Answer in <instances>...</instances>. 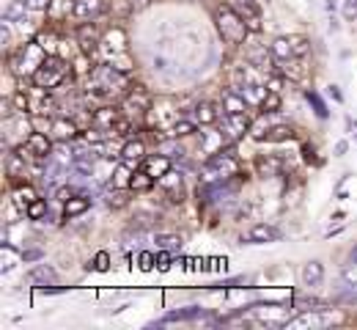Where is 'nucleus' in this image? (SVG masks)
Listing matches in <instances>:
<instances>
[{
  "label": "nucleus",
  "mask_w": 357,
  "mask_h": 330,
  "mask_svg": "<svg viewBox=\"0 0 357 330\" xmlns=\"http://www.w3.org/2000/svg\"><path fill=\"white\" fill-rule=\"evenodd\" d=\"M215 22H218V31H220L225 45H245L250 31H248L245 20L239 17V11L234 6H220L215 11Z\"/></svg>",
  "instance_id": "obj_1"
},
{
  "label": "nucleus",
  "mask_w": 357,
  "mask_h": 330,
  "mask_svg": "<svg viewBox=\"0 0 357 330\" xmlns=\"http://www.w3.org/2000/svg\"><path fill=\"white\" fill-rule=\"evenodd\" d=\"M66 77H69V63L61 61V58H55V55H47L45 61H42V66L33 72V83H36V89H42V91L58 89Z\"/></svg>",
  "instance_id": "obj_2"
},
{
  "label": "nucleus",
  "mask_w": 357,
  "mask_h": 330,
  "mask_svg": "<svg viewBox=\"0 0 357 330\" xmlns=\"http://www.w3.org/2000/svg\"><path fill=\"white\" fill-rule=\"evenodd\" d=\"M204 174H206V182H223L231 177H239V163L228 151H220L204 163Z\"/></svg>",
  "instance_id": "obj_3"
},
{
  "label": "nucleus",
  "mask_w": 357,
  "mask_h": 330,
  "mask_svg": "<svg viewBox=\"0 0 357 330\" xmlns=\"http://www.w3.org/2000/svg\"><path fill=\"white\" fill-rule=\"evenodd\" d=\"M308 39L305 36H297V33H291V36H278L275 42H272V58H278V61H289V58H305L308 55Z\"/></svg>",
  "instance_id": "obj_4"
},
{
  "label": "nucleus",
  "mask_w": 357,
  "mask_h": 330,
  "mask_svg": "<svg viewBox=\"0 0 357 330\" xmlns=\"http://www.w3.org/2000/svg\"><path fill=\"white\" fill-rule=\"evenodd\" d=\"M220 130H223L225 138L234 143L239 141V138H245L253 130V124H250L248 113H223L220 116Z\"/></svg>",
  "instance_id": "obj_5"
},
{
  "label": "nucleus",
  "mask_w": 357,
  "mask_h": 330,
  "mask_svg": "<svg viewBox=\"0 0 357 330\" xmlns=\"http://www.w3.org/2000/svg\"><path fill=\"white\" fill-rule=\"evenodd\" d=\"M22 151L31 154L33 160L47 163L50 154H52V141H50V135H45V133H31V135L25 138V149H22Z\"/></svg>",
  "instance_id": "obj_6"
},
{
  "label": "nucleus",
  "mask_w": 357,
  "mask_h": 330,
  "mask_svg": "<svg viewBox=\"0 0 357 330\" xmlns=\"http://www.w3.org/2000/svg\"><path fill=\"white\" fill-rule=\"evenodd\" d=\"M157 188L168 195L171 204H181V201H184V182H181V174H176L174 168H171L165 177L157 179Z\"/></svg>",
  "instance_id": "obj_7"
},
{
  "label": "nucleus",
  "mask_w": 357,
  "mask_h": 330,
  "mask_svg": "<svg viewBox=\"0 0 357 330\" xmlns=\"http://www.w3.org/2000/svg\"><path fill=\"white\" fill-rule=\"evenodd\" d=\"M234 8L239 11V17L245 20L250 33H261V11H259V6L253 0H236Z\"/></svg>",
  "instance_id": "obj_8"
},
{
  "label": "nucleus",
  "mask_w": 357,
  "mask_h": 330,
  "mask_svg": "<svg viewBox=\"0 0 357 330\" xmlns=\"http://www.w3.org/2000/svg\"><path fill=\"white\" fill-rule=\"evenodd\" d=\"M105 11H107V0H75L72 17L80 20V22H89V20H96Z\"/></svg>",
  "instance_id": "obj_9"
},
{
  "label": "nucleus",
  "mask_w": 357,
  "mask_h": 330,
  "mask_svg": "<svg viewBox=\"0 0 357 330\" xmlns=\"http://www.w3.org/2000/svg\"><path fill=\"white\" fill-rule=\"evenodd\" d=\"M283 168H286V160H283L280 154H259V157H256V171H259V177H264V179L280 177Z\"/></svg>",
  "instance_id": "obj_10"
},
{
  "label": "nucleus",
  "mask_w": 357,
  "mask_h": 330,
  "mask_svg": "<svg viewBox=\"0 0 357 330\" xmlns=\"http://www.w3.org/2000/svg\"><path fill=\"white\" fill-rule=\"evenodd\" d=\"M77 45H80V52H83V55H96V52H99L102 39H99L96 25H80V28H77Z\"/></svg>",
  "instance_id": "obj_11"
},
{
  "label": "nucleus",
  "mask_w": 357,
  "mask_h": 330,
  "mask_svg": "<svg viewBox=\"0 0 357 330\" xmlns=\"http://www.w3.org/2000/svg\"><path fill=\"white\" fill-rule=\"evenodd\" d=\"M124 107L135 110V113H146V110H151V94L143 86H132L130 94L124 96Z\"/></svg>",
  "instance_id": "obj_12"
},
{
  "label": "nucleus",
  "mask_w": 357,
  "mask_h": 330,
  "mask_svg": "<svg viewBox=\"0 0 357 330\" xmlns=\"http://www.w3.org/2000/svg\"><path fill=\"white\" fill-rule=\"evenodd\" d=\"M140 168L146 174H151L154 179H160V177H165L171 171V157L168 154H146V160L140 163Z\"/></svg>",
  "instance_id": "obj_13"
},
{
  "label": "nucleus",
  "mask_w": 357,
  "mask_h": 330,
  "mask_svg": "<svg viewBox=\"0 0 357 330\" xmlns=\"http://www.w3.org/2000/svg\"><path fill=\"white\" fill-rule=\"evenodd\" d=\"M223 113H248V96L242 94L239 89H225Z\"/></svg>",
  "instance_id": "obj_14"
},
{
  "label": "nucleus",
  "mask_w": 357,
  "mask_h": 330,
  "mask_svg": "<svg viewBox=\"0 0 357 330\" xmlns=\"http://www.w3.org/2000/svg\"><path fill=\"white\" fill-rule=\"evenodd\" d=\"M278 239H280V232L275 226H269V223H256L248 232V242H256V245H261V242H278Z\"/></svg>",
  "instance_id": "obj_15"
},
{
  "label": "nucleus",
  "mask_w": 357,
  "mask_h": 330,
  "mask_svg": "<svg viewBox=\"0 0 357 330\" xmlns=\"http://www.w3.org/2000/svg\"><path fill=\"white\" fill-rule=\"evenodd\" d=\"M91 209V198L89 195H72L69 201H63V218L66 220H72V218H77V215H83V212H89Z\"/></svg>",
  "instance_id": "obj_16"
},
{
  "label": "nucleus",
  "mask_w": 357,
  "mask_h": 330,
  "mask_svg": "<svg viewBox=\"0 0 357 330\" xmlns=\"http://www.w3.org/2000/svg\"><path fill=\"white\" fill-rule=\"evenodd\" d=\"M195 121H198L201 127L218 124V121H220V110H218L212 102H198V105H195Z\"/></svg>",
  "instance_id": "obj_17"
},
{
  "label": "nucleus",
  "mask_w": 357,
  "mask_h": 330,
  "mask_svg": "<svg viewBox=\"0 0 357 330\" xmlns=\"http://www.w3.org/2000/svg\"><path fill=\"white\" fill-rule=\"evenodd\" d=\"M198 317H204V308L201 306H187V308H178V311H171V314L160 317L157 322L160 325H165V322H187V320H198Z\"/></svg>",
  "instance_id": "obj_18"
},
{
  "label": "nucleus",
  "mask_w": 357,
  "mask_h": 330,
  "mask_svg": "<svg viewBox=\"0 0 357 330\" xmlns=\"http://www.w3.org/2000/svg\"><path fill=\"white\" fill-rule=\"evenodd\" d=\"M50 135H52L55 141H72V138L77 135V127H75V121H69V119H55L52 127H50Z\"/></svg>",
  "instance_id": "obj_19"
},
{
  "label": "nucleus",
  "mask_w": 357,
  "mask_h": 330,
  "mask_svg": "<svg viewBox=\"0 0 357 330\" xmlns=\"http://www.w3.org/2000/svg\"><path fill=\"white\" fill-rule=\"evenodd\" d=\"M121 160L127 163V165H137V163H143L146 160V146L143 141H127L121 146Z\"/></svg>",
  "instance_id": "obj_20"
},
{
  "label": "nucleus",
  "mask_w": 357,
  "mask_h": 330,
  "mask_svg": "<svg viewBox=\"0 0 357 330\" xmlns=\"http://www.w3.org/2000/svg\"><path fill=\"white\" fill-rule=\"evenodd\" d=\"M28 278H31L33 283H39V286H58V273H55L50 264L33 267V270L28 273Z\"/></svg>",
  "instance_id": "obj_21"
},
{
  "label": "nucleus",
  "mask_w": 357,
  "mask_h": 330,
  "mask_svg": "<svg viewBox=\"0 0 357 330\" xmlns=\"http://www.w3.org/2000/svg\"><path fill=\"white\" fill-rule=\"evenodd\" d=\"M300 278H303V286H319V283L324 281V267H321V262H308L305 267H303V273H300Z\"/></svg>",
  "instance_id": "obj_22"
},
{
  "label": "nucleus",
  "mask_w": 357,
  "mask_h": 330,
  "mask_svg": "<svg viewBox=\"0 0 357 330\" xmlns=\"http://www.w3.org/2000/svg\"><path fill=\"white\" fill-rule=\"evenodd\" d=\"M119 119H121V116H119L113 107H99V110L93 113V119H91V121H93V127H102V130H113V124H116Z\"/></svg>",
  "instance_id": "obj_23"
},
{
  "label": "nucleus",
  "mask_w": 357,
  "mask_h": 330,
  "mask_svg": "<svg viewBox=\"0 0 357 330\" xmlns=\"http://www.w3.org/2000/svg\"><path fill=\"white\" fill-rule=\"evenodd\" d=\"M6 171H8V177H14V179L25 177V174H28V168H25V154H22V151L8 154V160H6Z\"/></svg>",
  "instance_id": "obj_24"
},
{
  "label": "nucleus",
  "mask_w": 357,
  "mask_h": 330,
  "mask_svg": "<svg viewBox=\"0 0 357 330\" xmlns=\"http://www.w3.org/2000/svg\"><path fill=\"white\" fill-rule=\"evenodd\" d=\"M72 11H75V0H50V6H47V14L52 20H63Z\"/></svg>",
  "instance_id": "obj_25"
},
{
  "label": "nucleus",
  "mask_w": 357,
  "mask_h": 330,
  "mask_svg": "<svg viewBox=\"0 0 357 330\" xmlns=\"http://www.w3.org/2000/svg\"><path fill=\"white\" fill-rule=\"evenodd\" d=\"M154 185H157V179H154L151 174H146L143 168H135L132 185H130V190H135V193H146V190H151Z\"/></svg>",
  "instance_id": "obj_26"
},
{
  "label": "nucleus",
  "mask_w": 357,
  "mask_h": 330,
  "mask_svg": "<svg viewBox=\"0 0 357 330\" xmlns=\"http://www.w3.org/2000/svg\"><path fill=\"white\" fill-rule=\"evenodd\" d=\"M132 165H127V163H121V165H119V168H116V171H113V179H110V182H113V188H130V185H132Z\"/></svg>",
  "instance_id": "obj_27"
},
{
  "label": "nucleus",
  "mask_w": 357,
  "mask_h": 330,
  "mask_svg": "<svg viewBox=\"0 0 357 330\" xmlns=\"http://www.w3.org/2000/svg\"><path fill=\"white\" fill-rule=\"evenodd\" d=\"M291 138H294V130H291L289 124H275V127H269L267 130V138H264V141L283 143V141H291Z\"/></svg>",
  "instance_id": "obj_28"
},
{
  "label": "nucleus",
  "mask_w": 357,
  "mask_h": 330,
  "mask_svg": "<svg viewBox=\"0 0 357 330\" xmlns=\"http://www.w3.org/2000/svg\"><path fill=\"white\" fill-rule=\"evenodd\" d=\"M25 11H28V3L25 0H14L3 11V22H20V20H25Z\"/></svg>",
  "instance_id": "obj_29"
},
{
  "label": "nucleus",
  "mask_w": 357,
  "mask_h": 330,
  "mask_svg": "<svg viewBox=\"0 0 357 330\" xmlns=\"http://www.w3.org/2000/svg\"><path fill=\"white\" fill-rule=\"evenodd\" d=\"M195 130H198V124H195V121L176 119V121H174V127H171V135H174V138H187V135H192Z\"/></svg>",
  "instance_id": "obj_30"
},
{
  "label": "nucleus",
  "mask_w": 357,
  "mask_h": 330,
  "mask_svg": "<svg viewBox=\"0 0 357 330\" xmlns=\"http://www.w3.org/2000/svg\"><path fill=\"white\" fill-rule=\"evenodd\" d=\"M36 198H39V195H36V193H33V190H31V188H20V190H14V204H17L20 209H28V207H31V204H33Z\"/></svg>",
  "instance_id": "obj_31"
},
{
  "label": "nucleus",
  "mask_w": 357,
  "mask_h": 330,
  "mask_svg": "<svg viewBox=\"0 0 357 330\" xmlns=\"http://www.w3.org/2000/svg\"><path fill=\"white\" fill-rule=\"evenodd\" d=\"M107 207L110 209H124L127 204H130V195L127 193H121V188H113V193H107Z\"/></svg>",
  "instance_id": "obj_32"
},
{
  "label": "nucleus",
  "mask_w": 357,
  "mask_h": 330,
  "mask_svg": "<svg viewBox=\"0 0 357 330\" xmlns=\"http://www.w3.org/2000/svg\"><path fill=\"white\" fill-rule=\"evenodd\" d=\"M157 248L160 250H178L181 248V237L178 234H157Z\"/></svg>",
  "instance_id": "obj_33"
},
{
  "label": "nucleus",
  "mask_w": 357,
  "mask_h": 330,
  "mask_svg": "<svg viewBox=\"0 0 357 330\" xmlns=\"http://www.w3.org/2000/svg\"><path fill=\"white\" fill-rule=\"evenodd\" d=\"M25 215H28L31 220H47V201L45 198H36V201L25 209Z\"/></svg>",
  "instance_id": "obj_34"
},
{
  "label": "nucleus",
  "mask_w": 357,
  "mask_h": 330,
  "mask_svg": "<svg viewBox=\"0 0 357 330\" xmlns=\"http://www.w3.org/2000/svg\"><path fill=\"white\" fill-rule=\"evenodd\" d=\"M259 107H261L264 116H267V113H278V110H280V94H278V91H267V96L261 99Z\"/></svg>",
  "instance_id": "obj_35"
},
{
  "label": "nucleus",
  "mask_w": 357,
  "mask_h": 330,
  "mask_svg": "<svg viewBox=\"0 0 357 330\" xmlns=\"http://www.w3.org/2000/svg\"><path fill=\"white\" fill-rule=\"evenodd\" d=\"M294 306L300 311H321L327 303L324 300H316V297H294Z\"/></svg>",
  "instance_id": "obj_36"
},
{
  "label": "nucleus",
  "mask_w": 357,
  "mask_h": 330,
  "mask_svg": "<svg viewBox=\"0 0 357 330\" xmlns=\"http://www.w3.org/2000/svg\"><path fill=\"white\" fill-rule=\"evenodd\" d=\"M305 99L313 105V110H316V116H319V119H327V116H330V110H327L324 99L316 94V91H305Z\"/></svg>",
  "instance_id": "obj_37"
},
{
  "label": "nucleus",
  "mask_w": 357,
  "mask_h": 330,
  "mask_svg": "<svg viewBox=\"0 0 357 330\" xmlns=\"http://www.w3.org/2000/svg\"><path fill=\"white\" fill-rule=\"evenodd\" d=\"M341 14H344L349 22H355L357 20V0H341Z\"/></svg>",
  "instance_id": "obj_38"
},
{
  "label": "nucleus",
  "mask_w": 357,
  "mask_h": 330,
  "mask_svg": "<svg viewBox=\"0 0 357 330\" xmlns=\"http://www.w3.org/2000/svg\"><path fill=\"white\" fill-rule=\"evenodd\" d=\"M110 133L124 138V135H130V133H132V121H130V119H119V121L113 124V130H110Z\"/></svg>",
  "instance_id": "obj_39"
},
{
  "label": "nucleus",
  "mask_w": 357,
  "mask_h": 330,
  "mask_svg": "<svg viewBox=\"0 0 357 330\" xmlns=\"http://www.w3.org/2000/svg\"><path fill=\"white\" fill-rule=\"evenodd\" d=\"M344 281H347V286H355L357 289V262H349L344 267Z\"/></svg>",
  "instance_id": "obj_40"
},
{
  "label": "nucleus",
  "mask_w": 357,
  "mask_h": 330,
  "mask_svg": "<svg viewBox=\"0 0 357 330\" xmlns=\"http://www.w3.org/2000/svg\"><path fill=\"white\" fill-rule=\"evenodd\" d=\"M93 267H96L99 273H107V270H110V256H107L105 250H99L96 259H93Z\"/></svg>",
  "instance_id": "obj_41"
},
{
  "label": "nucleus",
  "mask_w": 357,
  "mask_h": 330,
  "mask_svg": "<svg viewBox=\"0 0 357 330\" xmlns=\"http://www.w3.org/2000/svg\"><path fill=\"white\" fill-rule=\"evenodd\" d=\"M11 105H14V110L22 113V110H28V96L22 94V91H17V94L11 96Z\"/></svg>",
  "instance_id": "obj_42"
},
{
  "label": "nucleus",
  "mask_w": 357,
  "mask_h": 330,
  "mask_svg": "<svg viewBox=\"0 0 357 330\" xmlns=\"http://www.w3.org/2000/svg\"><path fill=\"white\" fill-rule=\"evenodd\" d=\"M22 259H25V262H39V259H42V250H25Z\"/></svg>",
  "instance_id": "obj_43"
},
{
  "label": "nucleus",
  "mask_w": 357,
  "mask_h": 330,
  "mask_svg": "<svg viewBox=\"0 0 357 330\" xmlns=\"http://www.w3.org/2000/svg\"><path fill=\"white\" fill-rule=\"evenodd\" d=\"M151 264H154V256H151V253H143V256H140V267H146V270H149Z\"/></svg>",
  "instance_id": "obj_44"
},
{
  "label": "nucleus",
  "mask_w": 357,
  "mask_h": 330,
  "mask_svg": "<svg viewBox=\"0 0 357 330\" xmlns=\"http://www.w3.org/2000/svg\"><path fill=\"white\" fill-rule=\"evenodd\" d=\"M28 6H31V8H47L50 0H28Z\"/></svg>",
  "instance_id": "obj_45"
},
{
  "label": "nucleus",
  "mask_w": 357,
  "mask_h": 330,
  "mask_svg": "<svg viewBox=\"0 0 357 330\" xmlns=\"http://www.w3.org/2000/svg\"><path fill=\"white\" fill-rule=\"evenodd\" d=\"M280 77H269V91H280Z\"/></svg>",
  "instance_id": "obj_46"
},
{
  "label": "nucleus",
  "mask_w": 357,
  "mask_h": 330,
  "mask_svg": "<svg viewBox=\"0 0 357 330\" xmlns=\"http://www.w3.org/2000/svg\"><path fill=\"white\" fill-rule=\"evenodd\" d=\"M0 39H3V45H8V39H11V33H8V25H3V31H0Z\"/></svg>",
  "instance_id": "obj_47"
},
{
  "label": "nucleus",
  "mask_w": 357,
  "mask_h": 330,
  "mask_svg": "<svg viewBox=\"0 0 357 330\" xmlns=\"http://www.w3.org/2000/svg\"><path fill=\"white\" fill-rule=\"evenodd\" d=\"M157 262H160V267H168V262H171V256H168V253H160V259H157Z\"/></svg>",
  "instance_id": "obj_48"
},
{
  "label": "nucleus",
  "mask_w": 357,
  "mask_h": 330,
  "mask_svg": "<svg viewBox=\"0 0 357 330\" xmlns=\"http://www.w3.org/2000/svg\"><path fill=\"white\" fill-rule=\"evenodd\" d=\"M344 151H347V141L335 143V154H338V157H341V154H344Z\"/></svg>",
  "instance_id": "obj_49"
},
{
  "label": "nucleus",
  "mask_w": 357,
  "mask_h": 330,
  "mask_svg": "<svg viewBox=\"0 0 357 330\" xmlns=\"http://www.w3.org/2000/svg\"><path fill=\"white\" fill-rule=\"evenodd\" d=\"M330 94H333V99H338V102H341V99H344V96H341V91H338V89H335V86H330Z\"/></svg>",
  "instance_id": "obj_50"
},
{
  "label": "nucleus",
  "mask_w": 357,
  "mask_h": 330,
  "mask_svg": "<svg viewBox=\"0 0 357 330\" xmlns=\"http://www.w3.org/2000/svg\"><path fill=\"white\" fill-rule=\"evenodd\" d=\"M349 262H357V245L352 248V250H349Z\"/></svg>",
  "instance_id": "obj_51"
}]
</instances>
